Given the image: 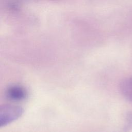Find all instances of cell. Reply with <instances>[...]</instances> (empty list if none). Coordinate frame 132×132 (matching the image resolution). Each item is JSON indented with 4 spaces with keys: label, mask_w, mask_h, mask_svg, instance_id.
<instances>
[{
    "label": "cell",
    "mask_w": 132,
    "mask_h": 132,
    "mask_svg": "<svg viewBox=\"0 0 132 132\" xmlns=\"http://www.w3.org/2000/svg\"><path fill=\"white\" fill-rule=\"evenodd\" d=\"M5 94L7 98L13 101L24 100L27 95L26 89L18 85H13L9 86L6 89Z\"/></svg>",
    "instance_id": "cell-2"
},
{
    "label": "cell",
    "mask_w": 132,
    "mask_h": 132,
    "mask_svg": "<svg viewBox=\"0 0 132 132\" xmlns=\"http://www.w3.org/2000/svg\"><path fill=\"white\" fill-rule=\"evenodd\" d=\"M120 89L122 95L132 102V77L123 80L120 83Z\"/></svg>",
    "instance_id": "cell-3"
},
{
    "label": "cell",
    "mask_w": 132,
    "mask_h": 132,
    "mask_svg": "<svg viewBox=\"0 0 132 132\" xmlns=\"http://www.w3.org/2000/svg\"><path fill=\"white\" fill-rule=\"evenodd\" d=\"M126 123L124 126L122 131L120 132H128L132 129V111L129 112L126 117Z\"/></svg>",
    "instance_id": "cell-4"
},
{
    "label": "cell",
    "mask_w": 132,
    "mask_h": 132,
    "mask_svg": "<svg viewBox=\"0 0 132 132\" xmlns=\"http://www.w3.org/2000/svg\"><path fill=\"white\" fill-rule=\"evenodd\" d=\"M23 109L15 105L9 104L2 105L0 107V126H5L17 120L22 115Z\"/></svg>",
    "instance_id": "cell-1"
}]
</instances>
